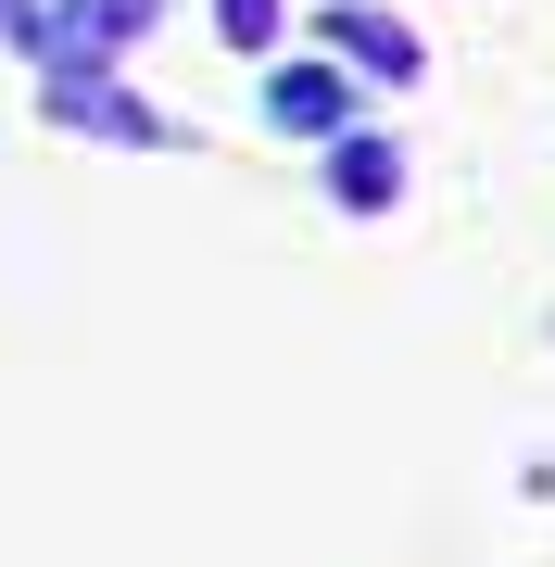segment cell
I'll list each match as a JSON object with an SVG mask.
<instances>
[{
  "instance_id": "4",
  "label": "cell",
  "mask_w": 555,
  "mask_h": 567,
  "mask_svg": "<svg viewBox=\"0 0 555 567\" xmlns=\"http://www.w3.org/2000/svg\"><path fill=\"white\" fill-rule=\"evenodd\" d=\"M341 114H353L341 63H278V76H266V126H290V140H329Z\"/></svg>"
},
{
  "instance_id": "6",
  "label": "cell",
  "mask_w": 555,
  "mask_h": 567,
  "mask_svg": "<svg viewBox=\"0 0 555 567\" xmlns=\"http://www.w3.org/2000/svg\"><path fill=\"white\" fill-rule=\"evenodd\" d=\"M215 39L227 51H278V0H215Z\"/></svg>"
},
{
  "instance_id": "2",
  "label": "cell",
  "mask_w": 555,
  "mask_h": 567,
  "mask_svg": "<svg viewBox=\"0 0 555 567\" xmlns=\"http://www.w3.org/2000/svg\"><path fill=\"white\" fill-rule=\"evenodd\" d=\"M316 39H329L353 76H379V89H417L430 76V39H417L404 13H367V0H341V13H316Z\"/></svg>"
},
{
  "instance_id": "1",
  "label": "cell",
  "mask_w": 555,
  "mask_h": 567,
  "mask_svg": "<svg viewBox=\"0 0 555 567\" xmlns=\"http://www.w3.org/2000/svg\"><path fill=\"white\" fill-rule=\"evenodd\" d=\"M39 114H51V126H76V140H126V152H152V140H165V114H152V102H126V89H114V63H63V76L39 89Z\"/></svg>"
},
{
  "instance_id": "5",
  "label": "cell",
  "mask_w": 555,
  "mask_h": 567,
  "mask_svg": "<svg viewBox=\"0 0 555 567\" xmlns=\"http://www.w3.org/2000/svg\"><path fill=\"white\" fill-rule=\"evenodd\" d=\"M329 203L341 215H391L404 203V152L391 140H329Z\"/></svg>"
},
{
  "instance_id": "7",
  "label": "cell",
  "mask_w": 555,
  "mask_h": 567,
  "mask_svg": "<svg viewBox=\"0 0 555 567\" xmlns=\"http://www.w3.org/2000/svg\"><path fill=\"white\" fill-rule=\"evenodd\" d=\"M51 39V13H39V0H0V51H39Z\"/></svg>"
},
{
  "instance_id": "3",
  "label": "cell",
  "mask_w": 555,
  "mask_h": 567,
  "mask_svg": "<svg viewBox=\"0 0 555 567\" xmlns=\"http://www.w3.org/2000/svg\"><path fill=\"white\" fill-rule=\"evenodd\" d=\"M152 13H165V0H63V13H51V39H39V63H51V76H63V63H114Z\"/></svg>"
}]
</instances>
